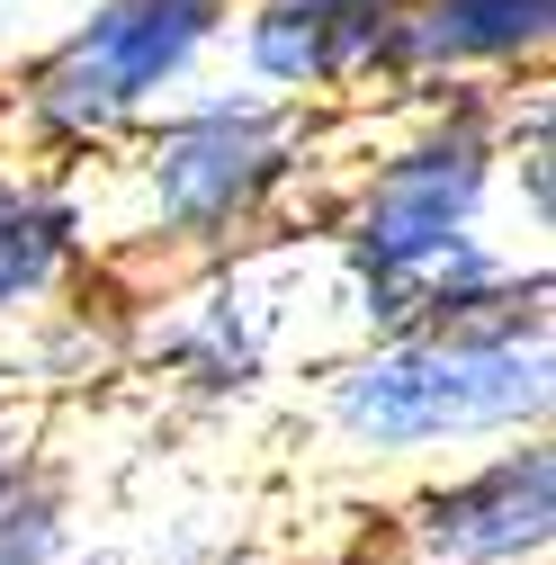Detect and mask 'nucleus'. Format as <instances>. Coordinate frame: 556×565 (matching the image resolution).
Returning a JSON list of instances; mask_svg holds the SVG:
<instances>
[{
	"mask_svg": "<svg viewBox=\"0 0 556 565\" xmlns=\"http://www.w3.org/2000/svg\"><path fill=\"white\" fill-rule=\"evenodd\" d=\"M341 117H314L297 99H269L234 73L197 82L153 126H135L108 162L82 171L99 252H135L145 269H197L252 252L297 225V206L332 189Z\"/></svg>",
	"mask_w": 556,
	"mask_h": 565,
	"instance_id": "obj_1",
	"label": "nucleus"
},
{
	"mask_svg": "<svg viewBox=\"0 0 556 565\" xmlns=\"http://www.w3.org/2000/svg\"><path fill=\"white\" fill-rule=\"evenodd\" d=\"M556 404V350L547 332H360L351 350H332L306 386L314 440L341 467L368 476H423L449 458H475L494 440L547 431Z\"/></svg>",
	"mask_w": 556,
	"mask_h": 565,
	"instance_id": "obj_2",
	"label": "nucleus"
},
{
	"mask_svg": "<svg viewBox=\"0 0 556 565\" xmlns=\"http://www.w3.org/2000/svg\"><path fill=\"white\" fill-rule=\"evenodd\" d=\"M234 0H73L0 73V153L90 171L135 126L225 73Z\"/></svg>",
	"mask_w": 556,
	"mask_h": 565,
	"instance_id": "obj_3",
	"label": "nucleus"
},
{
	"mask_svg": "<svg viewBox=\"0 0 556 565\" xmlns=\"http://www.w3.org/2000/svg\"><path fill=\"white\" fill-rule=\"evenodd\" d=\"M395 28L404 0H234L225 63L234 82L297 99L314 117H360L395 99Z\"/></svg>",
	"mask_w": 556,
	"mask_h": 565,
	"instance_id": "obj_4",
	"label": "nucleus"
},
{
	"mask_svg": "<svg viewBox=\"0 0 556 565\" xmlns=\"http://www.w3.org/2000/svg\"><path fill=\"white\" fill-rule=\"evenodd\" d=\"M386 521L423 565H547L556 556V440L521 431L475 458L423 467Z\"/></svg>",
	"mask_w": 556,
	"mask_h": 565,
	"instance_id": "obj_5",
	"label": "nucleus"
},
{
	"mask_svg": "<svg viewBox=\"0 0 556 565\" xmlns=\"http://www.w3.org/2000/svg\"><path fill=\"white\" fill-rule=\"evenodd\" d=\"M153 315L126 332V350L145 360L153 377H171L189 404H243L269 386L278 369V306L260 288V260L225 252V260H197L189 288L145 297Z\"/></svg>",
	"mask_w": 556,
	"mask_h": 565,
	"instance_id": "obj_6",
	"label": "nucleus"
},
{
	"mask_svg": "<svg viewBox=\"0 0 556 565\" xmlns=\"http://www.w3.org/2000/svg\"><path fill=\"white\" fill-rule=\"evenodd\" d=\"M99 269V225L82 171L0 153V323H45Z\"/></svg>",
	"mask_w": 556,
	"mask_h": 565,
	"instance_id": "obj_7",
	"label": "nucleus"
},
{
	"mask_svg": "<svg viewBox=\"0 0 556 565\" xmlns=\"http://www.w3.org/2000/svg\"><path fill=\"white\" fill-rule=\"evenodd\" d=\"M547 54H556V0H404L395 90H431V82L521 90L547 82Z\"/></svg>",
	"mask_w": 556,
	"mask_h": 565,
	"instance_id": "obj_8",
	"label": "nucleus"
},
{
	"mask_svg": "<svg viewBox=\"0 0 556 565\" xmlns=\"http://www.w3.org/2000/svg\"><path fill=\"white\" fill-rule=\"evenodd\" d=\"M0 565H82V493L54 458L0 484Z\"/></svg>",
	"mask_w": 556,
	"mask_h": 565,
	"instance_id": "obj_9",
	"label": "nucleus"
},
{
	"mask_svg": "<svg viewBox=\"0 0 556 565\" xmlns=\"http://www.w3.org/2000/svg\"><path fill=\"white\" fill-rule=\"evenodd\" d=\"M306 565H423V556H413L404 539H395V521L377 512V521H360L351 539H332L323 556H306Z\"/></svg>",
	"mask_w": 556,
	"mask_h": 565,
	"instance_id": "obj_10",
	"label": "nucleus"
},
{
	"mask_svg": "<svg viewBox=\"0 0 556 565\" xmlns=\"http://www.w3.org/2000/svg\"><path fill=\"white\" fill-rule=\"evenodd\" d=\"M28 458H36V449H28V440H19V431H0V484H10V476H19V467H28Z\"/></svg>",
	"mask_w": 556,
	"mask_h": 565,
	"instance_id": "obj_11",
	"label": "nucleus"
}]
</instances>
